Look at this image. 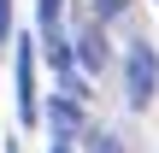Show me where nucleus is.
<instances>
[{"label":"nucleus","instance_id":"nucleus-9","mask_svg":"<svg viewBox=\"0 0 159 153\" xmlns=\"http://www.w3.org/2000/svg\"><path fill=\"white\" fill-rule=\"evenodd\" d=\"M47 153H71V147H65V142H53V147H47Z\"/></svg>","mask_w":159,"mask_h":153},{"label":"nucleus","instance_id":"nucleus-2","mask_svg":"<svg viewBox=\"0 0 159 153\" xmlns=\"http://www.w3.org/2000/svg\"><path fill=\"white\" fill-rule=\"evenodd\" d=\"M159 94V59L148 41H136L130 47V59H124V100L136 106V112H148V100Z\"/></svg>","mask_w":159,"mask_h":153},{"label":"nucleus","instance_id":"nucleus-6","mask_svg":"<svg viewBox=\"0 0 159 153\" xmlns=\"http://www.w3.org/2000/svg\"><path fill=\"white\" fill-rule=\"evenodd\" d=\"M89 153H124V147H118V136H106V130H94V136H89Z\"/></svg>","mask_w":159,"mask_h":153},{"label":"nucleus","instance_id":"nucleus-3","mask_svg":"<svg viewBox=\"0 0 159 153\" xmlns=\"http://www.w3.org/2000/svg\"><path fill=\"white\" fill-rule=\"evenodd\" d=\"M30 47H35V41L24 35V41H18V118H24V124L41 118V106H35V53H30Z\"/></svg>","mask_w":159,"mask_h":153},{"label":"nucleus","instance_id":"nucleus-10","mask_svg":"<svg viewBox=\"0 0 159 153\" xmlns=\"http://www.w3.org/2000/svg\"><path fill=\"white\" fill-rule=\"evenodd\" d=\"M6 153H18V147H12V142H6Z\"/></svg>","mask_w":159,"mask_h":153},{"label":"nucleus","instance_id":"nucleus-4","mask_svg":"<svg viewBox=\"0 0 159 153\" xmlns=\"http://www.w3.org/2000/svg\"><path fill=\"white\" fill-rule=\"evenodd\" d=\"M47 124H53V142H71V136H77V124H83V94H77V88L53 94V112H47Z\"/></svg>","mask_w":159,"mask_h":153},{"label":"nucleus","instance_id":"nucleus-1","mask_svg":"<svg viewBox=\"0 0 159 153\" xmlns=\"http://www.w3.org/2000/svg\"><path fill=\"white\" fill-rule=\"evenodd\" d=\"M35 41L47 47L53 71L71 83V41H65V0H35Z\"/></svg>","mask_w":159,"mask_h":153},{"label":"nucleus","instance_id":"nucleus-5","mask_svg":"<svg viewBox=\"0 0 159 153\" xmlns=\"http://www.w3.org/2000/svg\"><path fill=\"white\" fill-rule=\"evenodd\" d=\"M77 65H89V71H106V35H100V24H89V29L77 35Z\"/></svg>","mask_w":159,"mask_h":153},{"label":"nucleus","instance_id":"nucleus-8","mask_svg":"<svg viewBox=\"0 0 159 153\" xmlns=\"http://www.w3.org/2000/svg\"><path fill=\"white\" fill-rule=\"evenodd\" d=\"M12 35V0H0V41Z\"/></svg>","mask_w":159,"mask_h":153},{"label":"nucleus","instance_id":"nucleus-7","mask_svg":"<svg viewBox=\"0 0 159 153\" xmlns=\"http://www.w3.org/2000/svg\"><path fill=\"white\" fill-rule=\"evenodd\" d=\"M130 0H94V24H106V18H118Z\"/></svg>","mask_w":159,"mask_h":153}]
</instances>
